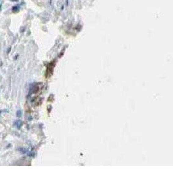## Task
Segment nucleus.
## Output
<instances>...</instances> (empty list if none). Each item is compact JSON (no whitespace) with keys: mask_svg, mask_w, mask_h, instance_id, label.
Returning <instances> with one entry per match:
<instances>
[{"mask_svg":"<svg viewBox=\"0 0 173 195\" xmlns=\"http://www.w3.org/2000/svg\"><path fill=\"white\" fill-rule=\"evenodd\" d=\"M19 9H20V6L18 5H16V6H14L13 7V11L16 12V11H17V10H18Z\"/></svg>","mask_w":173,"mask_h":195,"instance_id":"1","label":"nucleus"},{"mask_svg":"<svg viewBox=\"0 0 173 195\" xmlns=\"http://www.w3.org/2000/svg\"><path fill=\"white\" fill-rule=\"evenodd\" d=\"M15 124H16V126H17L18 128H20L21 126V122L20 120H16Z\"/></svg>","mask_w":173,"mask_h":195,"instance_id":"2","label":"nucleus"},{"mask_svg":"<svg viewBox=\"0 0 173 195\" xmlns=\"http://www.w3.org/2000/svg\"><path fill=\"white\" fill-rule=\"evenodd\" d=\"M17 116H18V117H21V111H18V112H17Z\"/></svg>","mask_w":173,"mask_h":195,"instance_id":"3","label":"nucleus"}]
</instances>
